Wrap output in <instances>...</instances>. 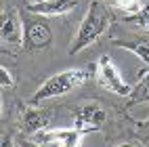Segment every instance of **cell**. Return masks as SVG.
Returning <instances> with one entry per match:
<instances>
[{"mask_svg": "<svg viewBox=\"0 0 149 147\" xmlns=\"http://www.w3.org/2000/svg\"><path fill=\"white\" fill-rule=\"evenodd\" d=\"M111 25V13H109V6L101 0H91V4L86 8V15L82 17L80 25L76 29V36L72 44H69V55H78L86 51L88 46H93L99 38H101L107 27Z\"/></svg>", "mask_w": 149, "mask_h": 147, "instance_id": "cell-1", "label": "cell"}, {"mask_svg": "<svg viewBox=\"0 0 149 147\" xmlns=\"http://www.w3.org/2000/svg\"><path fill=\"white\" fill-rule=\"evenodd\" d=\"M91 78H97V63L91 65H84V67H74V70H65V72H59L38 86V91L32 95L29 103L32 105H40L44 101H51L55 97H61L72 93L74 88L82 86L84 82H88Z\"/></svg>", "mask_w": 149, "mask_h": 147, "instance_id": "cell-2", "label": "cell"}, {"mask_svg": "<svg viewBox=\"0 0 149 147\" xmlns=\"http://www.w3.org/2000/svg\"><path fill=\"white\" fill-rule=\"evenodd\" d=\"M97 80L103 88H107L109 93H113L118 97H128L130 91H132V86L122 78L118 65L113 63V59L109 55L99 57V61H97Z\"/></svg>", "mask_w": 149, "mask_h": 147, "instance_id": "cell-3", "label": "cell"}, {"mask_svg": "<svg viewBox=\"0 0 149 147\" xmlns=\"http://www.w3.org/2000/svg\"><path fill=\"white\" fill-rule=\"evenodd\" d=\"M51 40H53V32L44 19H40V15L23 19V48L38 53L51 44Z\"/></svg>", "mask_w": 149, "mask_h": 147, "instance_id": "cell-4", "label": "cell"}, {"mask_svg": "<svg viewBox=\"0 0 149 147\" xmlns=\"http://www.w3.org/2000/svg\"><path fill=\"white\" fill-rule=\"evenodd\" d=\"M107 122V111L99 103H82L74 109V128L80 132H95L101 130Z\"/></svg>", "mask_w": 149, "mask_h": 147, "instance_id": "cell-5", "label": "cell"}, {"mask_svg": "<svg viewBox=\"0 0 149 147\" xmlns=\"http://www.w3.org/2000/svg\"><path fill=\"white\" fill-rule=\"evenodd\" d=\"M0 38H2L4 46H11V48L23 46V19L17 8H8V11L2 13Z\"/></svg>", "mask_w": 149, "mask_h": 147, "instance_id": "cell-6", "label": "cell"}, {"mask_svg": "<svg viewBox=\"0 0 149 147\" xmlns=\"http://www.w3.org/2000/svg\"><path fill=\"white\" fill-rule=\"evenodd\" d=\"M84 132L78 128H55V130H40L34 134V139L42 147H78Z\"/></svg>", "mask_w": 149, "mask_h": 147, "instance_id": "cell-7", "label": "cell"}, {"mask_svg": "<svg viewBox=\"0 0 149 147\" xmlns=\"http://www.w3.org/2000/svg\"><path fill=\"white\" fill-rule=\"evenodd\" d=\"M51 109H44V107H38V105H25L21 109V116H19V128H21L25 134H36L44 130L48 122H51Z\"/></svg>", "mask_w": 149, "mask_h": 147, "instance_id": "cell-8", "label": "cell"}, {"mask_svg": "<svg viewBox=\"0 0 149 147\" xmlns=\"http://www.w3.org/2000/svg\"><path fill=\"white\" fill-rule=\"evenodd\" d=\"M80 0H36L27 2L29 15H40V17H65L74 13Z\"/></svg>", "mask_w": 149, "mask_h": 147, "instance_id": "cell-9", "label": "cell"}, {"mask_svg": "<svg viewBox=\"0 0 149 147\" xmlns=\"http://www.w3.org/2000/svg\"><path fill=\"white\" fill-rule=\"evenodd\" d=\"M139 103H149V70L141 72L139 82L132 86L130 95H128V107H134Z\"/></svg>", "mask_w": 149, "mask_h": 147, "instance_id": "cell-10", "label": "cell"}, {"mask_svg": "<svg viewBox=\"0 0 149 147\" xmlns=\"http://www.w3.org/2000/svg\"><path fill=\"white\" fill-rule=\"evenodd\" d=\"M113 46H120L130 51L132 55H136L143 63L149 65V42L147 40H136V42H124V40H113Z\"/></svg>", "mask_w": 149, "mask_h": 147, "instance_id": "cell-11", "label": "cell"}, {"mask_svg": "<svg viewBox=\"0 0 149 147\" xmlns=\"http://www.w3.org/2000/svg\"><path fill=\"white\" fill-rule=\"evenodd\" d=\"M103 2H105L109 8H113V11L124 13L126 17L136 15V13L145 6V4H143V0H103Z\"/></svg>", "mask_w": 149, "mask_h": 147, "instance_id": "cell-12", "label": "cell"}, {"mask_svg": "<svg viewBox=\"0 0 149 147\" xmlns=\"http://www.w3.org/2000/svg\"><path fill=\"white\" fill-rule=\"evenodd\" d=\"M124 21H126V23H134V25H139V27H143V29H147V32H149V0H147V4H145L136 15L124 17Z\"/></svg>", "mask_w": 149, "mask_h": 147, "instance_id": "cell-13", "label": "cell"}, {"mask_svg": "<svg viewBox=\"0 0 149 147\" xmlns=\"http://www.w3.org/2000/svg\"><path fill=\"white\" fill-rule=\"evenodd\" d=\"M0 80H2V88H13L15 86V76L8 72V67L2 65V70H0Z\"/></svg>", "mask_w": 149, "mask_h": 147, "instance_id": "cell-14", "label": "cell"}, {"mask_svg": "<svg viewBox=\"0 0 149 147\" xmlns=\"http://www.w3.org/2000/svg\"><path fill=\"white\" fill-rule=\"evenodd\" d=\"M136 128H139V137L149 145V120L147 122H141V124H136Z\"/></svg>", "mask_w": 149, "mask_h": 147, "instance_id": "cell-15", "label": "cell"}, {"mask_svg": "<svg viewBox=\"0 0 149 147\" xmlns=\"http://www.w3.org/2000/svg\"><path fill=\"white\" fill-rule=\"evenodd\" d=\"M17 147H42L36 139H25V137H19L17 139Z\"/></svg>", "mask_w": 149, "mask_h": 147, "instance_id": "cell-16", "label": "cell"}, {"mask_svg": "<svg viewBox=\"0 0 149 147\" xmlns=\"http://www.w3.org/2000/svg\"><path fill=\"white\" fill-rule=\"evenodd\" d=\"M15 143H17V139H13V134H8V132L2 134V147H15Z\"/></svg>", "mask_w": 149, "mask_h": 147, "instance_id": "cell-17", "label": "cell"}, {"mask_svg": "<svg viewBox=\"0 0 149 147\" xmlns=\"http://www.w3.org/2000/svg\"><path fill=\"white\" fill-rule=\"evenodd\" d=\"M116 147H141L139 143H130V141H126V143H120V145H116Z\"/></svg>", "mask_w": 149, "mask_h": 147, "instance_id": "cell-18", "label": "cell"}, {"mask_svg": "<svg viewBox=\"0 0 149 147\" xmlns=\"http://www.w3.org/2000/svg\"><path fill=\"white\" fill-rule=\"evenodd\" d=\"M34 2H36V0H34Z\"/></svg>", "mask_w": 149, "mask_h": 147, "instance_id": "cell-19", "label": "cell"}]
</instances>
